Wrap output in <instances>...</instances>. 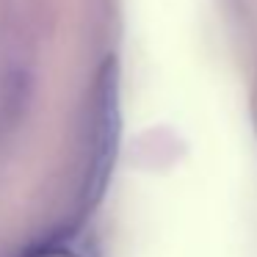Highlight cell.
Returning <instances> with one entry per match:
<instances>
[{"mask_svg": "<svg viewBox=\"0 0 257 257\" xmlns=\"http://www.w3.org/2000/svg\"><path fill=\"white\" fill-rule=\"evenodd\" d=\"M122 136V105H119V64L105 58L94 83V119H91L89 172L83 183V210H94L105 196Z\"/></svg>", "mask_w": 257, "mask_h": 257, "instance_id": "6da1fadb", "label": "cell"}, {"mask_svg": "<svg viewBox=\"0 0 257 257\" xmlns=\"http://www.w3.org/2000/svg\"><path fill=\"white\" fill-rule=\"evenodd\" d=\"M25 257H97V243L80 227H69L47 238L45 243L31 246Z\"/></svg>", "mask_w": 257, "mask_h": 257, "instance_id": "7a4b0ae2", "label": "cell"}]
</instances>
